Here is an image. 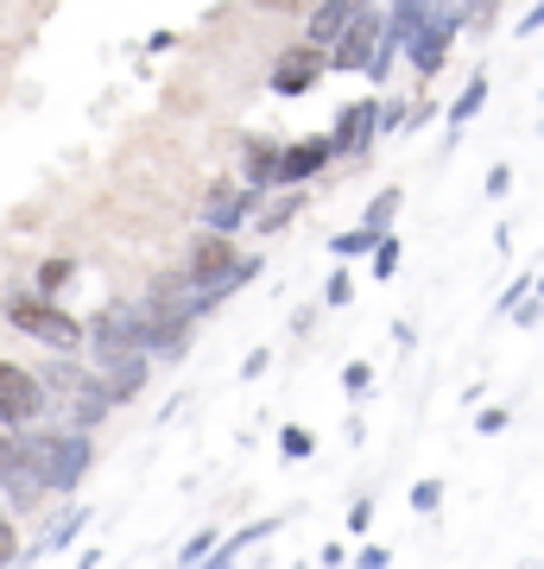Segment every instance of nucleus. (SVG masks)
I'll return each mask as SVG.
<instances>
[{
    "label": "nucleus",
    "instance_id": "1",
    "mask_svg": "<svg viewBox=\"0 0 544 569\" xmlns=\"http://www.w3.org/2000/svg\"><path fill=\"white\" fill-rule=\"evenodd\" d=\"M13 449H20V462L39 475L44 493H77V481L89 475L96 462V443H89V430H13Z\"/></svg>",
    "mask_w": 544,
    "mask_h": 569
},
{
    "label": "nucleus",
    "instance_id": "2",
    "mask_svg": "<svg viewBox=\"0 0 544 569\" xmlns=\"http://www.w3.org/2000/svg\"><path fill=\"white\" fill-rule=\"evenodd\" d=\"M39 387H44V411L58 406L70 430H96L101 418L115 411V399H108V387H101V373H89L70 348H51V361L39 367Z\"/></svg>",
    "mask_w": 544,
    "mask_h": 569
},
{
    "label": "nucleus",
    "instance_id": "3",
    "mask_svg": "<svg viewBox=\"0 0 544 569\" xmlns=\"http://www.w3.org/2000/svg\"><path fill=\"white\" fill-rule=\"evenodd\" d=\"M7 323L20 329V336H32V342H44V348H70V355L82 348V323L58 305V298H44V291H13V298H7Z\"/></svg>",
    "mask_w": 544,
    "mask_h": 569
},
{
    "label": "nucleus",
    "instance_id": "4",
    "mask_svg": "<svg viewBox=\"0 0 544 569\" xmlns=\"http://www.w3.org/2000/svg\"><path fill=\"white\" fill-rule=\"evenodd\" d=\"M456 32H463V13H456V7H449V13H424V20H412V32H405V58H412V70H418L424 82L444 70Z\"/></svg>",
    "mask_w": 544,
    "mask_h": 569
},
{
    "label": "nucleus",
    "instance_id": "5",
    "mask_svg": "<svg viewBox=\"0 0 544 569\" xmlns=\"http://www.w3.org/2000/svg\"><path fill=\"white\" fill-rule=\"evenodd\" d=\"M82 342L96 348V361H108V355H127V348H140V305H101L89 323H82Z\"/></svg>",
    "mask_w": 544,
    "mask_h": 569
},
{
    "label": "nucleus",
    "instance_id": "6",
    "mask_svg": "<svg viewBox=\"0 0 544 569\" xmlns=\"http://www.w3.org/2000/svg\"><path fill=\"white\" fill-rule=\"evenodd\" d=\"M336 159V140L329 133H304V140L279 146V171H273V190H304L310 178H323Z\"/></svg>",
    "mask_w": 544,
    "mask_h": 569
},
{
    "label": "nucleus",
    "instance_id": "7",
    "mask_svg": "<svg viewBox=\"0 0 544 569\" xmlns=\"http://www.w3.org/2000/svg\"><path fill=\"white\" fill-rule=\"evenodd\" d=\"M44 411V387H39V367H20V361H0V425L20 430Z\"/></svg>",
    "mask_w": 544,
    "mask_h": 569
},
{
    "label": "nucleus",
    "instance_id": "8",
    "mask_svg": "<svg viewBox=\"0 0 544 569\" xmlns=\"http://www.w3.org/2000/svg\"><path fill=\"white\" fill-rule=\"evenodd\" d=\"M0 500L20 512V519H26V512H39V500H44L39 475L20 462V449H13V430H7V425H0Z\"/></svg>",
    "mask_w": 544,
    "mask_h": 569
},
{
    "label": "nucleus",
    "instance_id": "9",
    "mask_svg": "<svg viewBox=\"0 0 544 569\" xmlns=\"http://www.w3.org/2000/svg\"><path fill=\"white\" fill-rule=\"evenodd\" d=\"M228 266H235V234H216V228H202L197 247H190V260H184L178 272L197 284V291H209V284L222 279ZM209 310H216V305H209Z\"/></svg>",
    "mask_w": 544,
    "mask_h": 569
},
{
    "label": "nucleus",
    "instance_id": "10",
    "mask_svg": "<svg viewBox=\"0 0 544 569\" xmlns=\"http://www.w3.org/2000/svg\"><path fill=\"white\" fill-rule=\"evenodd\" d=\"M323 70H329V63H323V44H310V39L291 44V51L273 58V96H304Z\"/></svg>",
    "mask_w": 544,
    "mask_h": 569
},
{
    "label": "nucleus",
    "instance_id": "11",
    "mask_svg": "<svg viewBox=\"0 0 544 569\" xmlns=\"http://www.w3.org/2000/svg\"><path fill=\"white\" fill-rule=\"evenodd\" d=\"M254 209H260V190H247V183H216V190H209V203H202V228L235 234Z\"/></svg>",
    "mask_w": 544,
    "mask_h": 569
},
{
    "label": "nucleus",
    "instance_id": "12",
    "mask_svg": "<svg viewBox=\"0 0 544 569\" xmlns=\"http://www.w3.org/2000/svg\"><path fill=\"white\" fill-rule=\"evenodd\" d=\"M374 121H380V102L374 96H362V102H348L343 114H336V152H348V159H362L367 146H374Z\"/></svg>",
    "mask_w": 544,
    "mask_h": 569
},
{
    "label": "nucleus",
    "instance_id": "13",
    "mask_svg": "<svg viewBox=\"0 0 544 569\" xmlns=\"http://www.w3.org/2000/svg\"><path fill=\"white\" fill-rule=\"evenodd\" d=\"M101 387H108V399H115V406H133V399L146 392V355H140V348L108 355V361H101Z\"/></svg>",
    "mask_w": 544,
    "mask_h": 569
},
{
    "label": "nucleus",
    "instance_id": "14",
    "mask_svg": "<svg viewBox=\"0 0 544 569\" xmlns=\"http://www.w3.org/2000/svg\"><path fill=\"white\" fill-rule=\"evenodd\" d=\"M273 171H279V146L266 140V133H247L241 140V183L247 190H273Z\"/></svg>",
    "mask_w": 544,
    "mask_h": 569
},
{
    "label": "nucleus",
    "instance_id": "15",
    "mask_svg": "<svg viewBox=\"0 0 544 569\" xmlns=\"http://www.w3.org/2000/svg\"><path fill=\"white\" fill-rule=\"evenodd\" d=\"M279 526H285L279 512H273V519H254V526H241V531H235V538H216V550H209L202 563H216V569H222V563H235V557H247V550H254V545H266V538H273V531H279Z\"/></svg>",
    "mask_w": 544,
    "mask_h": 569
},
{
    "label": "nucleus",
    "instance_id": "16",
    "mask_svg": "<svg viewBox=\"0 0 544 569\" xmlns=\"http://www.w3.org/2000/svg\"><path fill=\"white\" fill-rule=\"evenodd\" d=\"M82 526H89V507H70V512H58V519H51V526L39 531V545H26L20 557H58V550H70V538H77Z\"/></svg>",
    "mask_w": 544,
    "mask_h": 569
},
{
    "label": "nucleus",
    "instance_id": "17",
    "mask_svg": "<svg viewBox=\"0 0 544 569\" xmlns=\"http://www.w3.org/2000/svg\"><path fill=\"white\" fill-rule=\"evenodd\" d=\"M304 216V190H285L279 203H260L254 209V228H260V234H279V228H291Z\"/></svg>",
    "mask_w": 544,
    "mask_h": 569
},
{
    "label": "nucleus",
    "instance_id": "18",
    "mask_svg": "<svg viewBox=\"0 0 544 569\" xmlns=\"http://www.w3.org/2000/svg\"><path fill=\"white\" fill-rule=\"evenodd\" d=\"M348 13H355L348 0H323L317 13L304 20V39H310V44H329V39H336V32H343V20H348Z\"/></svg>",
    "mask_w": 544,
    "mask_h": 569
},
{
    "label": "nucleus",
    "instance_id": "19",
    "mask_svg": "<svg viewBox=\"0 0 544 569\" xmlns=\"http://www.w3.org/2000/svg\"><path fill=\"white\" fill-rule=\"evenodd\" d=\"M487 89H494V82H487V77H468V89H463V96H456V102L444 108V121H449V127L475 121V114H482V108H487Z\"/></svg>",
    "mask_w": 544,
    "mask_h": 569
},
{
    "label": "nucleus",
    "instance_id": "20",
    "mask_svg": "<svg viewBox=\"0 0 544 569\" xmlns=\"http://www.w3.org/2000/svg\"><path fill=\"white\" fill-rule=\"evenodd\" d=\"M70 284H77V260H63V253L32 272V291H44V298H58V291H70Z\"/></svg>",
    "mask_w": 544,
    "mask_h": 569
},
{
    "label": "nucleus",
    "instance_id": "21",
    "mask_svg": "<svg viewBox=\"0 0 544 569\" xmlns=\"http://www.w3.org/2000/svg\"><path fill=\"white\" fill-rule=\"evenodd\" d=\"M399 203H405V190H399V183H386L380 197L367 203V216H362V222H367V228H380V234H386V228L399 222Z\"/></svg>",
    "mask_w": 544,
    "mask_h": 569
},
{
    "label": "nucleus",
    "instance_id": "22",
    "mask_svg": "<svg viewBox=\"0 0 544 569\" xmlns=\"http://www.w3.org/2000/svg\"><path fill=\"white\" fill-rule=\"evenodd\" d=\"M374 241H380V228H348V234H329V253L336 260H355V253H374Z\"/></svg>",
    "mask_w": 544,
    "mask_h": 569
},
{
    "label": "nucleus",
    "instance_id": "23",
    "mask_svg": "<svg viewBox=\"0 0 544 569\" xmlns=\"http://www.w3.org/2000/svg\"><path fill=\"white\" fill-rule=\"evenodd\" d=\"M399 260H405V247H399V234L386 228L380 241H374V279H393V272H399Z\"/></svg>",
    "mask_w": 544,
    "mask_h": 569
},
{
    "label": "nucleus",
    "instance_id": "24",
    "mask_svg": "<svg viewBox=\"0 0 544 569\" xmlns=\"http://www.w3.org/2000/svg\"><path fill=\"white\" fill-rule=\"evenodd\" d=\"M506 317H513V329H538V323H544V298H538V291H525V298L506 310Z\"/></svg>",
    "mask_w": 544,
    "mask_h": 569
},
{
    "label": "nucleus",
    "instance_id": "25",
    "mask_svg": "<svg viewBox=\"0 0 544 569\" xmlns=\"http://www.w3.org/2000/svg\"><path fill=\"white\" fill-rule=\"evenodd\" d=\"M343 392H348V399H367V392H374V367H367V361H348V367H343Z\"/></svg>",
    "mask_w": 544,
    "mask_h": 569
},
{
    "label": "nucleus",
    "instance_id": "26",
    "mask_svg": "<svg viewBox=\"0 0 544 569\" xmlns=\"http://www.w3.org/2000/svg\"><path fill=\"white\" fill-rule=\"evenodd\" d=\"M279 449H285V456H291V462H304V456L317 449V437H310V430H304V425H285V430H279Z\"/></svg>",
    "mask_w": 544,
    "mask_h": 569
},
{
    "label": "nucleus",
    "instance_id": "27",
    "mask_svg": "<svg viewBox=\"0 0 544 569\" xmlns=\"http://www.w3.org/2000/svg\"><path fill=\"white\" fill-rule=\"evenodd\" d=\"M323 305L348 310V305H355V279H348V272H329V284H323Z\"/></svg>",
    "mask_w": 544,
    "mask_h": 569
},
{
    "label": "nucleus",
    "instance_id": "28",
    "mask_svg": "<svg viewBox=\"0 0 544 569\" xmlns=\"http://www.w3.org/2000/svg\"><path fill=\"white\" fill-rule=\"evenodd\" d=\"M216 538H222V531H190V538H184V550H178V563H202V557H209V550H216Z\"/></svg>",
    "mask_w": 544,
    "mask_h": 569
},
{
    "label": "nucleus",
    "instance_id": "29",
    "mask_svg": "<svg viewBox=\"0 0 544 569\" xmlns=\"http://www.w3.org/2000/svg\"><path fill=\"white\" fill-rule=\"evenodd\" d=\"M20 526H13V519H7V512H0V563H20Z\"/></svg>",
    "mask_w": 544,
    "mask_h": 569
},
{
    "label": "nucleus",
    "instance_id": "30",
    "mask_svg": "<svg viewBox=\"0 0 544 569\" xmlns=\"http://www.w3.org/2000/svg\"><path fill=\"white\" fill-rule=\"evenodd\" d=\"M506 425H513V418H506V406H482V411H475V430H482V437H501Z\"/></svg>",
    "mask_w": 544,
    "mask_h": 569
},
{
    "label": "nucleus",
    "instance_id": "31",
    "mask_svg": "<svg viewBox=\"0 0 544 569\" xmlns=\"http://www.w3.org/2000/svg\"><path fill=\"white\" fill-rule=\"evenodd\" d=\"M412 507L437 512V507H444V481H418V488H412Z\"/></svg>",
    "mask_w": 544,
    "mask_h": 569
},
{
    "label": "nucleus",
    "instance_id": "32",
    "mask_svg": "<svg viewBox=\"0 0 544 569\" xmlns=\"http://www.w3.org/2000/svg\"><path fill=\"white\" fill-rule=\"evenodd\" d=\"M374 133H405V102H380V121Z\"/></svg>",
    "mask_w": 544,
    "mask_h": 569
},
{
    "label": "nucleus",
    "instance_id": "33",
    "mask_svg": "<svg viewBox=\"0 0 544 569\" xmlns=\"http://www.w3.org/2000/svg\"><path fill=\"white\" fill-rule=\"evenodd\" d=\"M355 563H362V569H386V563H393V550H386V545H362V550H355Z\"/></svg>",
    "mask_w": 544,
    "mask_h": 569
},
{
    "label": "nucleus",
    "instance_id": "34",
    "mask_svg": "<svg viewBox=\"0 0 544 569\" xmlns=\"http://www.w3.org/2000/svg\"><path fill=\"white\" fill-rule=\"evenodd\" d=\"M506 190H513V164H494L487 171V197H506Z\"/></svg>",
    "mask_w": 544,
    "mask_h": 569
},
{
    "label": "nucleus",
    "instance_id": "35",
    "mask_svg": "<svg viewBox=\"0 0 544 569\" xmlns=\"http://www.w3.org/2000/svg\"><path fill=\"white\" fill-rule=\"evenodd\" d=\"M266 361H273L266 348H247V361H241V380H260V373H266Z\"/></svg>",
    "mask_w": 544,
    "mask_h": 569
},
{
    "label": "nucleus",
    "instance_id": "36",
    "mask_svg": "<svg viewBox=\"0 0 544 569\" xmlns=\"http://www.w3.org/2000/svg\"><path fill=\"white\" fill-rule=\"evenodd\" d=\"M525 291H532V279H513V284H506V291H501V305H494V310H501V317H506V310L520 305Z\"/></svg>",
    "mask_w": 544,
    "mask_h": 569
},
{
    "label": "nucleus",
    "instance_id": "37",
    "mask_svg": "<svg viewBox=\"0 0 544 569\" xmlns=\"http://www.w3.org/2000/svg\"><path fill=\"white\" fill-rule=\"evenodd\" d=\"M367 519H374V500H367V493H362V500L348 507V531H367Z\"/></svg>",
    "mask_w": 544,
    "mask_h": 569
},
{
    "label": "nucleus",
    "instance_id": "38",
    "mask_svg": "<svg viewBox=\"0 0 544 569\" xmlns=\"http://www.w3.org/2000/svg\"><path fill=\"white\" fill-rule=\"evenodd\" d=\"M532 32H544V0H532V13L520 20V39H532Z\"/></svg>",
    "mask_w": 544,
    "mask_h": 569
},
{
    "label": "nucleus",
    "instance_id": "39",
    "mask_svg": "<svg viewBox=\"0 0 544 569\" xmlns=\"http://www.w3.org/2000/svg\"><path fill=\"white\" fill-rule=\"evenodd\" d=\"M532 291H538V298H544V272H538V279H532Z\"/></svg>",
    "mask_w": 544,
    "mask_h": 569
},
{
    "label": "nucleus",
    "instance_id": "40",
    "mask_svg": "<svg viewBox=\"0 0 544 569\" xmlns=\"http://www.w3.org/2000/svg\"><path fill=\"white\" fill-rule=\"evenodd\" d=\"M348 7H374V0H348Z\"/></svg>",
    "mask_w": 544,
    "mask_h": 569
},
{
    "label": "nucleus",
    "instance_id": "41",
    "mask_svg": "<svg viewBox=\"0 0 544 569\" xmlns=\"http://www.w3.org/2000/svg\"><path fill=\"white\" fill-rule=\"evenodd\" d=\"M0 512H7V500H0Z\"/></svg>",
    "mask_w": 544,
    "mask_h": 569
}]
</instances>
